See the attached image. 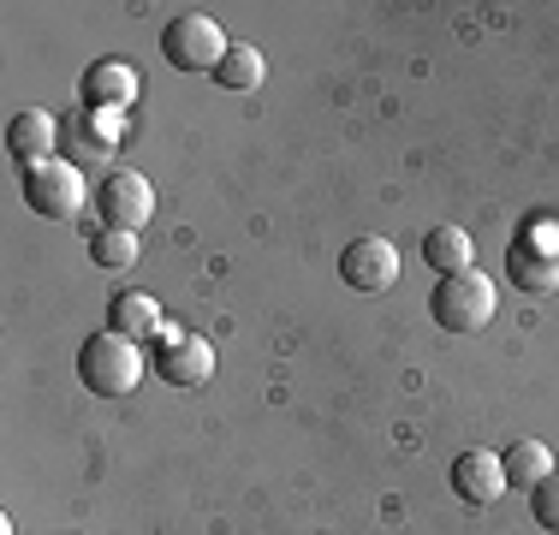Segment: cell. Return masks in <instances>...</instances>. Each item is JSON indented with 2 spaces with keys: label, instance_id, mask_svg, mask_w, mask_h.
<instances>
[{
  "label": "cell",
  "instance_id": "277c9868",
  "mask_svg": "<svg viewBox=\"0 0 559 535\" xmlns=\"http://www.w3.org/2000/svg\"><path fill=\"white\" fill-rule=\"evenodd\" d=\"M24 203L43 214V221H84V209H96V197L84 191V173L78 167L48 160V167L24 173Z\"/></svg>",
  "mask_w": 559,
  "mask_h": 535
},
{
  "label": "cell",
  "instance_id": "5bb4252c",
  "mask_svg": "<svg viewBox=\"0 0 559 535\" xmlns=\"http://www.w3.org/2000/svg\"><path fill=\"white\" fill-rule=\"evenodd\" d=\"M548 476H554V452L542 447V440H512V447H506V488L536 494Z\"/></svg>",
  "mask_w": 559,
  "mask_h": 535
},
{
  "label": "cell",
  "instance_id": "7c38bea8",
  "mask_svg": "<svg viewBox=\"0 0 559 535\" xmlns=\"http://www.w3.org/2000/svg\"><path fill=\"white\" fill-rule=\"evenodd\" d=\"M108 328L126 333V340H162V304L150 298V292H119L108 298Z\"/></svg>",
  "mask_w": 559,
  "mask_h": 535
},
{
  "label": "cell",
  "instance_id": "52a82bcc",
  "mask_svg": "<svg viewBox=\"0 0 559 535\" xmlns=\"http://www.w3.org/2000/svg\"><path fill=\"white\" fill-rule=\"evenodd\" d=\"M155 374L167 387H203L215 374V345L203 333H167L162 328V345H155Z\"/></svg>",
  "mask_w": 559,
  "mask_h": 535
},
{
  "label": "cell",
  "instance_id": "9a60e30c",
  "mask_svg": "<svg viewBox=\"0 0 559 535\" xmlns=\"http://www.w3.org/2000/svg\"><path fill=\"white\" fill-rule=\"evenodd\" d=\"M262 72H269V66H262V54L250 48V43H233V48H226V60L215 66V84L221 90H257Z\"/></svg>",
  "mask_w": 559,
  "mask_h": 535
},
{
  "label": "cell",
  "instance_id": "7a4b0ae2",
  "mask_svg": "<svg viewBox=\"0 0 559 535\" xmlns=\"http://www.w3.org/2000/svg\"><path fill=\"white\" fill-rule=\"evenodd\" d=\"M495 280L483 274V268H471V274H447L441 286L429 292V316L435 328L452 333V340H464V333H483L488 321H495Z\"/></svg>",
  "mask_w": 559,
  "mask_h": 535
},
{
  "label": "cell",
  "instance_id": "2e32d148",
  "mask_svg": "<svg viewBox=\"0 0 559 535\" xmlns=\"http://www.w3.org/2000/svg\"><path fill=\"white\" fill-rule=\"evenodd\" d=\"M143 250H138V233H114V226H96L90 233V262L96 268H131Z\"/></svg>",
  "mask_w": 559,
  "mask_h": 535
},
{
  "label": "cell",
  "instance_id": "30bf717a",
  "mask_svg": "<svg viewBox=\"0 0 559 535\" xmlns=\"http://www.w3.org/2000/svg\"><path fill=\"white\" fill-rule=\"evenodd\" d=\"M138 72H131V60H96L84 72V102L90 114H119V107L138 102Z\"/></svg>",
  "mask_w": 559,
  "mask_h": 535
},
{
  "label": "cell",
  "instance_id": "8992f818",
  "mask_svg": "<svg viewBox=\"0 0 559 535\" xmlns=\"http://www.w3.org/2000/svg\"><path fill=\"white\" fill-rule=\"evenodd\" d=\"M340 280L352 292L381 298V292L399 286V250L388 245V238H352V245L340 250Z\"/></svg>",
  "mask_w": 559,
  "mask_h": 535
},
{
  "label": "cell",
  "instance_id": "8fae6325",
  "mask_svg": "<svg viewBox=\"0 0 559 535\" xmlns=\"http://www.w3.org/2000/svg\"><path fill=\"white\" fill-rule=\"evenodd\" d=\"M506 274H512L518 292H530V298H548V292H559V250L512 245V250H506Z\"/></svg>",
  "mask_w": 559,
  "mask_h": 535
},
{
  "label": "cell",
  "instance_id": "3957f363",
  "mask_svg": "<svg viewBox=\"0 0 559 535\" xmlns=\"http://www.w3.org/2000/svg\"><path fill=\"white\" fill-rule=\"evenodd\" d=\"M226 31L209 12H179V19L162 31V54H167V66H179V72H209L215 78V66L226 60Z\"/></svg>",
  "mask_w": 559,
  "mask_h": 535
},
{
  "label": "cell",
  "instance_id": "4fadbf2b",
  "mask_svg": "<svg viewBox=\"0 0 559 535\" xmlns=\"http://www.w3.org/2000/svg\"><path fill=\"white\" fill-rule=\"evenodd\" d=\"M423 262L435 268V274H471L476 268V245H471V233L464 226H435L429 238H423Z\"/></svg>",
  "mask_w": 559,
  "mask_h": 535
},
{
  "label": "cell",
  "instance_id": "9c48e42d",
  "mask_svg": "<svg viewBox=\"0 0 559 535\" xmlns=\"http://www.w3.org/2000/svg\"><path fill=\"white\" fill-rule=\"evenodd\" d=\"M55 143H60V126H55V114H43V107H24V114L7 119V155L24 160V173L48 167V160H55Z\"/></svg>",
  "mask_w": 559,
  "mask_h": 535
},
{
  "label": "cell",
  "instance_id": "e0dca14e",
  "mask_svg": "<svg viewBox=\"0 0 559 535\" xmlns=\"http://www.w3.org/2000/svg\"><path fill=\"white\" fill-rule=\"evenodd\" d=\"M530 512H536V524H542V530H554V535H559V464H554V476L542 482L536 494H530Z\"/></svg>",
  "mask_w": 559,
  "mask_h": 535
},
{
  "label": "cell",
  "instance_id": "5b68a950",
  "mask_svg": "<svg viewBox=\"0 0 559 535\" xmlns=\"http://www.w3.org/2000/svg\"><path fill=\"white\" fill-rule=\"evenodd\" d=\"M155 214V185L131 167H114L108 179L96 185V221L114 226V233H143Z\"/></svg>",
  "mask_w": 559,
  "mask_h": 535
},
{
  "label": "cell",
  "instance_id": "ba28073f",
  "mask_svg": "<svg viewBox=\"0 0 559 535\" xmlns=\"http://www.w3.org/2000/svg\"><path fill=\"white\" fill-rule=\"evenodd\" d=\"M452 494H459L464 506H495L506 494V459L500 452H483V447L459 452V459H452Z\"/></svg>",
  "mask_w": 559,
  "mask_h": 535
},
{
  "label": "cell",
  "instance_id": "6da1fadb",
  "mask_svg": "<svg viewBox=\"0 0 559 535\" xmlns=\"http://www.w3.org/2000/svg\"><path fill=\"white\" fill-rule=\"evenodd\" d=\"M78 381H84V393H102V399L138 393V381H143V345L126 340V333H114V328L90 333L84 352H78Z\"/></svg>",
  "mask_w": 559,
  "mask_h": 535
}]
</instances>
